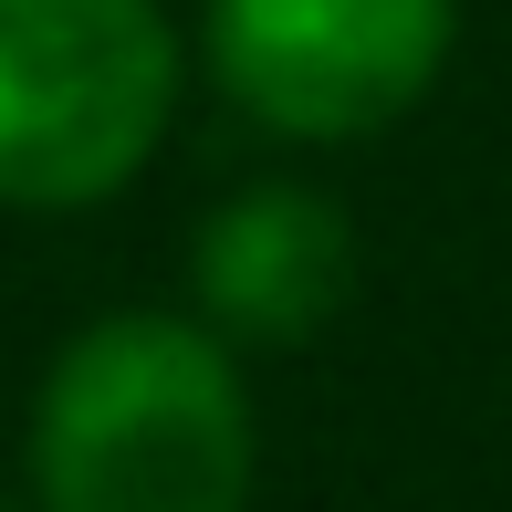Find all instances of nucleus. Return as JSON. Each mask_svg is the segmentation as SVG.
Masks as SVG:
<instances>
[{"label":"nucleus","mask_w":512,"mask_h":512,"mask_svg":"<svg viewBox=\"0 0 512 512\" xmlns=\"http://www.w3.org/2000/svg\"><path fill=\"white\" fill-rule=\"evenodd\" d=\"M42 512H251V387L189 314H105L32 398Z\"/></svg>","instance_id":"f257e3e1"},{"label":"nucleus","mask_w":512,"mask_h":512,"mask_svg":"<svg viewBox=\"0 0 512 512\" xmlns=\"http://www.w3.org/2000/svg\"><path fill=\"white\" fill-rule=\"evenodd\" d=\"M157 0H0V209H95L136 189L178 115Z\"/></svg>","instance_id":"f03ea898"},{"label":"nucleus","mask_w":512,"mask_h":512,"mask_svg":"<svg viewBox=\"0 0 512 512\" xmlns=\"http://www.w3.org/2000/svg\"><path fill=\"white\" fill-rule=\"evenodd\" d=\"M460 0H209V84L293 147H356L429 105Z\"/></svg>","instance_id":"7ed1b4c3"},{"label":"nucleus","mask_w":512,"mask_h":512,"mask_svg":"<svg viewBox=\"0 0 512 512\" xmlns=\"http://www.w3.org/2000/svg\"><path fill=\"white\" fill-rule=\"evenodd\" d=\"M189 293L220 345H304L356 293V230L304 178H251L199 220Z\"/></svg>","instance_id":"20e7f679"},{"label":"nucleus","mask_w":512,"mask_h":512,"mask_svg":"<svg viewBox=\"0 0 512 512\" xmlns=\"http://www.w3.org/2000/svg\"><path fill=\"white\" fill-rule=\"evenodd\" d=\"M0 512H21V502H0Z\"/></svg>","instance_id":"39448f33"}]
</instances>
